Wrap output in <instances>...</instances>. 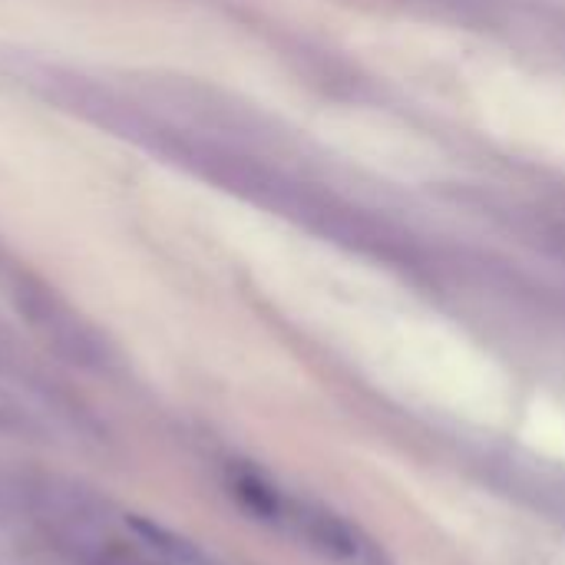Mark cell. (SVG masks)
<instances>
[{
	"label": "cell",
	"mask_w": 565,
	"mask_h": 565,
	"mask_svg": "<svg viewBox=\"0 0 565 565\" xmlns=\"http://www.w3.org/2000/svg\"><path fill=\"white\" fill-rule=\"evenodd\" d=\"M278 523L295 526L315 550H321L324 556H331L341 565H391L387 553L351 520L331 513V510H318V507H298V503H285V513Z\"/></svg>",
	"instance_id": "cell-1"
},
{
	"label": "cell",
	"mask_w": 565,
	"mask_h": 565,
	"mask_svg": "<svg viewBox=\"0 0 565 565\" xmlns=\"http://www.w3.org/2000/svg\"><path fill=\"white\" fill-rule=\"evenodd\" d=\"M132 530L142 536V543L149 550H156L162 559H169L172 565H215L212 556H205L192 540H185V536H179V533H172V530H166V526H159L152 520H132Z\"/></svg>",
	"instance_id": "cell-2"
},
{
	"label": "cell",
	"mask_w": 565,
	"mask_h": 565,
	"mask_svg": "<svg viewBox=\"0 0 565 565\" xmlns=\"http://www.w3.org/2000/svg\"><path fill=\"white\" fill-rule=\"evenodd\" d=\"M86 565H146L142 559H132L126 553H116V550H96L86 556Z\"/></svg>",
	"instance_id": "cell-3"
}]
</instances>
